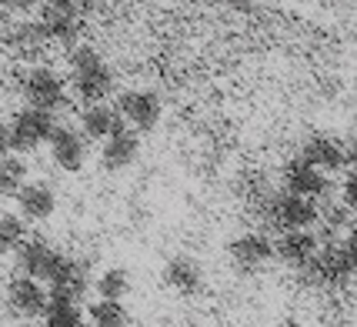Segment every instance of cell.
Masks as SVG:
<instances>
[{"label":"cell","instance_id":"9","mask_svg":"<svg viewBox=\"0 0 357 327\" xmlns=\"http://www.w3.org/2000/svg\"><path fill=\"white\" fill-rule=\"evenodd\" d=\"M61 261H63V250L57 244L44 241V237H27L17 248V267H20V274L40 280V284H47V280L54 277V271L61 267Z\"/></svg>","mask_w":357,"mask_h":327},{"label":"cell","instance_id":"18","mask_svg":"<svg viewBox=\"0 0 357 327\" xmlns=\"http://www.w3.org/2000/svg\"><path fill=\"white\" fill-rule=\"evenodd\" d=\"M33 27L44 44H74L80 37V17L74 7H47Z\"/></svg>","mask_w":357,"mask_h":327},{"label":"cell","instance_id":"21","mask_svg":"<svg viewBox=\"0 0 357 327\" xmlns=\"http://www.w3.org/2000/svg\"><path fill=\"white\" fill-rule=\"evenodd\" d=\"M27 184V160L20 154L0 157V197H17V190Z\"/></svg>","mask_w":357,"mask_h":327},{"label":"cell","instance_id":"5","mask_svg":"<svg viewBox=\"0 0 357 327\" xmlns=\"http://www.w3.org/2000/svg\"><path fill=\"white\" fill-rule=\"evenodd\" d=\"M20 93L27 100V107H37V110H47V114H57V110L67 107V84L63 77L54 70V67H44L37 63L31 67L24 80H20Z\"/></svg>","mask_w":357,"mask_h":327},{"label":"cell","instance_id":"24","mask_svg":"<svg viewBox=\"0 0 357 327\" xmlns=\"http://www.w3.org/2000/svg\"><path fill=\"white\" fill-rule=\"evenodd\" d=\"M24 241H27V224L17 214H0V254H17Z\"/></svg>","mask_w":357,"mask_h":327},{"label":"cell","instance_id":"14","mask_svg":"<svg viewBox=\"0 0 357 327\" xmlns=\"http://www.w3.org/2000/svg\"><path fill=\"white\" fill-rule=\"evenodd\" d=\"M317 248H321L317 231H280V237L274 241V261H280L297 274H307Z\"/></svg>","mask_w":357,"mask_h":327},{"label":"cell","instance_id":"19","mask_svg":"<svg viewBox=\"0 0 357 327\" xmlns=\"http://www.w3.org/2000/svg\"><path fill=\"white\" fill-rule=\"evenodd\" d=\"M121 117H117V110L110 107V104H87V107L80 110L77 117V130L84 134V140L91 144V140H107L114 130H121Z\"/></svg>","mask_w":357,"mask_h":327},{"label":"cell","instance_id":"12","mask_svg":"<svg viewBox=\"0 0 357 327\" xmlns=\"http://www.w3.org/2000/svg\"><path fill=\"white\" fill-rule=\"evenodd\" d=\"M160 280H164L167 291H174V294H181V297H197L207 287V274H204V267L190 254L167 257L164 267H160Z\"/></svg>","mask_w":357,"mask_h":327},{"label":"cell","instance_id":"28","mask_svg":"<svg viewBox=\"0 0 357 327\" xmlns=\"http://www.w3.org/2000/svg\"><path fill=\"white\" fill-rule=\"evenodd\" d=\"M47 7H74L77 0H44Z\"/></svg>","mask_w":357,"mask_h":327},{"label":"cell","instance_id":"17","mask_svg":"<svg viewBox=\"0 0 357 327\" xmlns=\"http://www.w3.org/2000/svg\"><path fill=\"white\" fill-rule=\"evenodd\" d=\"M140 157V134L134 130H114L107 140H100V167L110 174H121L127 167H134Z\"/></svg>","mask_w":357,"mask_h":327},{"label":"cell","instance_id":"15","mask_svg":"<svg viewBox=\"0 0 357 327\" xmlns=\"http://www.w3.org/2000/svg\"><path fill=\"white\" fill-rule=\"evenodd\" d=\"M17 218L24 220H33V224H44V220L54 218L57 211V190L47 184V181H27V184L17 190Z\"/></svg>","mask_w":357,"mask_h":327},{"label":"cell","instance_id":"7","mask_svg":"<svg viewBox=\"0 0 357 327\" xmlns=\"http://www.w3.org/2000/svg\"><path fill=\"white\" fill-rule=\"evenodd\" d=\"M297 157L307 160L321 174H331V171L337 174L354 160V147H351V140L337 137V134H311L301 144V154Z\"/></svg>","mask_w":357,"mask_h":327},{"label":"cell","instance_id":"1","mask_svg":"<svg viewBox=\"0 0 357 327\" xmlns=\"http://www.w3.org/2000/svg\"><path fill=\"white\" fill-rule=\"evenodd\" d=\"M70 91L77 100H84V107L107 104V97L117 91V74L100 50H93V47L70 50Z\"/></svg>","mask_w":357,"mask_h":327},{"label":"cell","instance_id":"13","mask_svg":"<svg viewBox=\"0 0 357 327\" xmlns=\"http://www.w3.org/2000/svg\"><path fill=\"white\" fill-rule=\"evenodd\" d=\"M50 284V297H61V301H74L80 304V297L91 291V264L84 257H74V254H63L61 267L54 271V277L47 280Z\"/></svg>","mask_w":357,"mask_h":327},{"label":"cell","instance_id":"11","mask_svg":"<svg viewBox=\"0 0 357 327\" xmlns=\"http://www.w3.org/2000/svg\"><path fill=\"white\" fill-rule=\"evenodd\" d=\"M280 190H284V194H294V197H304V201L317 204L327 190H331V181H327V174H321L317 167H311L307 160L291 157V160L280 167Z\"/></svg>","mask_w":357,"mask_h":327},{"label":"cell","instance_id":"16","mask_svg":"<svg viewBox=\"0 0 357 327\" xmlns=\"http://www.w3.org/2000/svg\"><path fill=\"white\" fill-rule=\"evenodd\" d=\"M3 297H7V307H10L17 317H40L47 307V301H50L44 284L33 277H24V274H17V277L7 280Z\"/></svg>","mask_w":357,"mask_h":327},{"label":"cell","instance_id":"2","mask_svg":"<svg viewBox=\"0 0 357 327\" xmlns=\"http://www.w3.org/2000/svg\"><path fill=\"white\" fill-rule=\"evenodd\" d=\"M257 211L274 231H314L321 224V204L284 194V190H274Z\"/></svg>","mask_w":357,"mask_h":327},{"label":"cell","instance_id":"27","mask_svg":"<svg viewBox=\"0 0 357 327\" xmlns=\"http://www.w3.org/2000/svg\"><path fill=\"white\" fill-rule=\"evenodd\" d=\"M224 3H227L231 10H237V14H248V10H254L257 0H224Z\"/></svg>","mask_w":357,"mask_h":327},{"label":"cell","instance_id":"20","mask_svg":"<svg viewBox=\"0 0 357 327\" xmlns=\"http://www.w3.org/2000/svg\"><path fill=\"white\" fill-rule=\"evenodd\" d=\"M40 324L44 327H84V311H80V304H74V301L50 297L44 314H40Z\"/></svg>","mask_w":357,"mask_h":327},{"label":"cell","instance_id":"22","mask_svg":"<svg viewBox=\"0 0 357 327\" xmlns=\"http://www.w3.org/2000/svg\"><path fill=\"white\" fill-rule=\"evenodd\" d=\"M87 317L93 327H130V311L124 301H93Z\"/></svg>","mask_w":357,"mask_h":327},{"label":"cell","instance_id":"10","mask_svg":"<svg viewBox=\"0 0 357 327\" xmlns=\"http://www.w3.org/2000/svg\"><path fill=\"white\" fill-rule=\"evenodd\" d=\"M47 151H50V160H54L63 174H77V171H84V164H87V157H91V144L84 140V134H80L77 127L57 124L54 134H50V140H47Z\"/></svg>","mask_w":357,"mask_h":327},{"label":"cell","instance_id":"23","mask_svg":"<svg viewBox=\"0 0 357 327\" xmlns=\"http://www.w3.org/2000/svg\"><path fill=\"white\" fill-rule=\"evenodd\" d=\"M93 287H97L100 301H124L130 294V274H127V267H107L93 280Z\"/></svg>","mask_w":357,"mask_h":327},{"label":"cell","instance_id":"26","mask_svg":"<svg viewBox=\"0 0 357 327\" xmlns=\"http://www.w3.org/2000/svg\"><path fill=\"white\" fill-rule=\"evenodd\" d=\"M3 154H14V140H10V124L0 117V157Z\"/></svg>","mask_w":357,"mask_h":327},{"label":"cell","instance_id":"3","mask_svg":"<svg viewBox=\"0 0 357 327\" xmlns=\"http://www.w3.org/2000/svg\"><path fill=\"white\" fill-rule=\"evenodd\" d=\"M314 280H321L324 287H347L354 280V241L344 237V241H321V248L314 254L311 267Z\"/></svg>","mask_w":357,"mask_h":327},{"label":"cell","instance_id":"4","mask_svg":"<svg viewBox=\"0 0 357 327\" xmlns=\"http://www.w3.org/2000/svg\"><path fill=\"white\" fill-rule=\"evenodd\" d=\"M114 110H117V117H121V124L127 130L151 134L160 124V117H164V100L151 87H130V91H124L117 97V107Z\"/></svg>","mask_w":357,"mask_h":327},{"label":"cell","instance_id":"6","mask_svg":"<svg viewBox=\"0 0 357 327\" xmlns=\"http://www.w3.org/2000/svg\"><path fill=\"white\" fill-rule=\"evenodd\" d=\"M227 261L237 274L254 277L274 261V241L264 231H244L227 244Z\"/></svg>","mask_w":357,"mask_h":327},{"label":"cell","instance_id":"8","mask_svg":"<svg viewBox=\"0 0 357 327\" xmlns=\"http://www.w3.org/2000/svg\"><path fill=\"white\" fill-rule=\"evenodd\" d=\"M10 124V140H14V151H37V147H44L50 134H54V127H57V117L54 114H47V110H37V107H20L7 121Z\"/></svg>","mask_w":357,"mask_h":327},{"label":"cell","instance_id":"25","mask_svg":"<svg viewBox=\"0 0 357 327\" xmlns=\"http://www.w3.org/2000/svg\"><path fill=\"white\" fill-rule=\"evenodd\" d=\"M341 204H344V211H347V214H351V211L357 207V177H354V171H347V174H344Z\"/></svg>","mask_w":357,"mask_h":327}]
</instances>
